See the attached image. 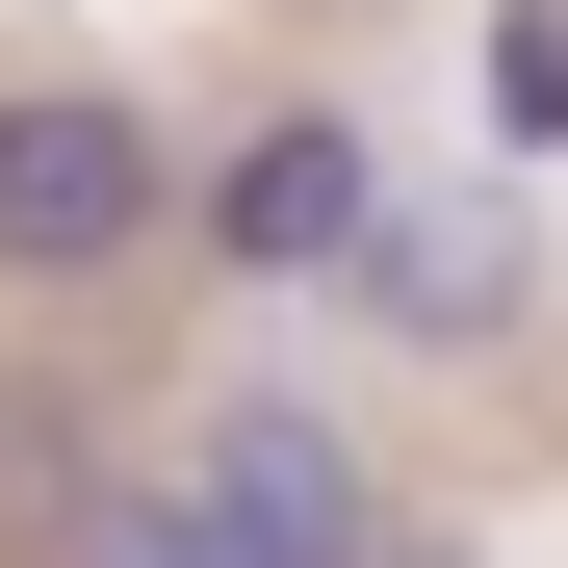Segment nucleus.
I'll return each mask as SVG.
<instances>
[{
  "label": "nucleus",
  "mask_w": 568,
  "mask_h": 568,
  "mask_svg": "<svg viewBox=\"0 0 568 568\" xmlns=\"http://www.w3.org/2000/svg\"><path fill=\"white\" fill-rule=\"evenodd\" d=\"M78 568H388V517H362V439L336 414H207L181 439V491H104L78 517Z\"/></svg>",
  "instance_id": "nucleus-1"
},
{
  "label": "nucleus",
  "mask_w": 568,
  "mask_h": 568,
  "mask_svg": "<svg viewBox=\"0 0 568 568\" xmlns=\"http://www.w3.org/2000/svg\"><path fill=\"white\" fill-rule=\"evenodd\" d=\"M155 207H181V155H155L130 78H27L0 104V284H130Z\"/></svg>",
  "instance_id": "nucleus-2"
},
{
  "label": "nucleus",
  "mask_w": 568,
  "mask_h": 568,
  "mask_svg": "<svg viewBox=\"0 0 568 568\" xmlns=\"http://www.w3.org/2000/svg\"><path fill=\"white\" fill-rule=\"evenodd\" d=\"M362 207H388V155H362L336 104H284V130L207 181V258H233V284H336V258H362Z\"/></svg>",
  "instance_id": "nucleus-3"
},
{
  "label": "nucleus",
  "mask_w": 568,
  "mask_h": 568,
  "mask_svg": "<svg viewBox=\"0 0 568 568\" xmlns=\"http://www.w3.org/2000/svg\"><path fill=\"white\" fill-rule=\"evenodd\" d=\"M336 284H362L388 336H439V362H465V336H517V311H542V233H517V207H362V258H336Z\"/></svg>",
  "instance_id": "nucleus-4"
},
{
  "label": "nucleus",
  "mask_w": 568,
  "mask_h": 568,
  "mask_svg": "<svg viewBox=\"0 0 568 568\" xmlns=\"http://www.w3.org/2000/svg\"><path fill=\"white\" fill-rule=\"evenodd\" d=\"M491 155H568V0H491Z\"/></svg>",
  "instance_id": "nucleus-5"
},
{
  "label": "nucleus",
  "mask_w": 568,
  "mask_h": 568,
  "mask_svg": "<svg viewBox=\"0 0 568 568\" xmlns=\"http://www.w3.org/2000/svg\"><path fill=\"white\" fill-rule=\"evenodd\" d=\"M388 568H439V542H388Z\"/></svg>",
  "instance_id": "nucleus-6"
}]
</instances>
